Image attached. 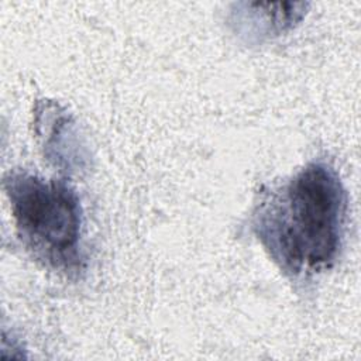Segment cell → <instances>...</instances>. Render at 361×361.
<instances>
[{"label":"cell","mask_w":361,"mask_h":361,"mask_svg":"<svg viewBox=\"0 0 361 361\" xmlns=\"http://www.w3.org/2000/svg\"><path fill=\"white\" fill-rule=\"evenodd\" d=\"M345 214L347 193L338 173L314 161L261 195L252 212V230L278 267L298 276L334 264Z\"/></svg>","instance_id":"1"},{"label":"cell","mask_w":361,"mask_h":361,"mask_svg":"<svg viewBox=\"0 0 361 361\" xmlns=\"http://www.w3.org/2000/svg\"><path fill=\"white\" fill-rule=\"evenodd\" d=\"M23 244L44 264L71 271L80 264L82 209L62 179L13 171L3 182Z\"/></svg>","instance_id":"2"},{"label":"cell","mask_w":361,"mask_h":361,"mask_svg":"<svg viewBox=\"0 0 361 361\" xmlns=\"http://www.w3.org/2000/svg\"><path fill=\"white\" fill-rule=\"evenodd\" d=\"M300 6L302 3H278L276 10L271 11L272 4H252L255 10L237 11V14H241V17H237V23L248 20V23L235 25L237 31L257 39L279 35L302 20L303 11H296Z\"/></svg>","instance_id":"3"}]
</instances>
